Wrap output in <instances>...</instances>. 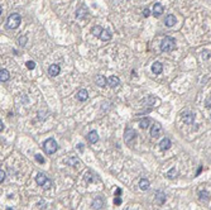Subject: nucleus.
I'll return each instance as SVG.
<instances>
[{"label": "nucleus", "mask_w": 211, "mask_h": 210, "mask_svg": "<svg viewBox=\"0 0 211 210\" xmlns=\"http://www.w3.org/2000/svg\"><path fill=\"white\" fill-rule=\"evenodd\" d=\"M176 48V42L172 37H164L161 42V51L162 52H172Z\"/></svg>", "instance_id": "f257e3e1"}, {"label": "nucleus", "mask_w": 211, "mask_h": 210, "mask_svg": "<svg viewBox=\"0 0 211 210\" xmlns=\"http://www.w3.org/2000/svg\"><path fill=\"white\" fill-rule=\"evenodd\" d=\"M83 177H85V180H86V182H94L95 181V175L94 173H91V172H87L85 176H83Z\"/></svg>", "instance_id": "393cba45"}, {"label": "nucleus", "mask_w": 211, "mask_h": 210, "mask_svg": "<svg viewBox=\"0 0 211 210\" xmlns=\"http://www.w3.org/2000/svg\"><path fill=\"white\" fill-rule=\"evenodd\" d=\"M161 133H162L161 124H159V123H154L153 125H152V128H150V136L153 137V138H157V137L161 136Z\"/></svg>", "instance_id": "423d86ee"}, {"label": "nucleus", "mask_w": 211, "mask_h": 210, "mask_svg": "<svg viewBox=\"0 0 211 210\" xmlns=\"http://www.w3.org/2000/svg\"><path fill=\"white\" fill-rule=\"evenodd\" d=\"M139 187H140V190H143V191H147V190L149 189V181H148L147 179H142V180L139 181Z\"/></svg>", "instance_id": "4be33fe9"}, {"label": "nucleus", "mask_w": 211, "mask_h": 210, "mask_svg": "<svg viewBox=\"0 0 211 210\" xmlns=\"http://www.w3.org/2000/svg\"><path fill=\"white\" fill-rule=\"evenodd\" d=\"M87 139H89V142L90 143H96V142L99 141V136H97V132L96 130H91L90 133H89V136H87Z\"/></svg>", "instance_id": "dca6fc26"}, {"label": "nucleus", "mask_w": 211, "mask_h": 210, "mask_svg": "<svg viewBox=\"0 0 211 210\" xmlns=\"http://www.w3.org/2000/svg\"><path fill=\"white\" fill-rule=\"evenodd\" d=\"M183 122L186 124H193V122H195V115H193L192 113H187V114H183Z\"/></svg>", "instance_id": "a211bd4d"}, {"label": "nucleus", "mask_w": 211, "mask_h": 210, "mask_svg": "<svg viewBox=\"0 0 211 210\" xmlns=\"http://www.w3.org/2000/svg\"><path fill=\"white\" fill-rule=\"evenodd\" d=\"M149 123H150V119H149V118H146V119L140 120L139 125H140V128H142V129H147V128L149 127Z\"/></svg>", "instance_id": "b1692460"}, {"label": "nucleus", "mask_w": 211, "mask_h": 210, "mask_svg": "<svg viewBox=\"0 0 211 210\" xmlns=\"http://www.w3.org/2000/svg\"><path fill=\"white\" fill-rule=\"evenodd\" d=\"M10 77V75H9V71L5 70V69H2V71H0V81L2 82H5L8 81Z\"/></svg>", "instance_id": "aec40b11"}, {"label": "nucleus", "mask_w": 211, "mask_h": 210, "mask_svg": "<svg viewBox=\"0 0 211 210\" xmlns=\"http://www.w3.org/2000/svg\"><path fill=\"white\" fill-rule=\"evenodd\" d=\"M106 82H107V80L105 79L104 75H97V76L95 77V84L100 87H104L106 85Z\"/></svg>", "instance_id": "4468645a"}, {"label": "nucleus", "mask_w": 211, "mask_h": 210, "mask_svg": "<svg viewBox=\"0 0 211 210\" xmlns=\"http://www.w3.org/2000/svg\"><path fill=\"white\" fill-rule=\"evenodd\" d=\"M69 163H70V165L79 163V159H77V158H71V159H69Z\"/></svg>", "instance_id": "2f4dec72"}, {"label": "nucleus", "mask_w": 211, "mask_h": 210, "mask_svg": "<svg viewBox=\"0 0 211 210\" xmlns=\"http://www.w3.org/2000/svg\"><path fill=\"white\" fill-rule=\"evenodd\" d=\"M199 196H200V200L201 201H209L210 199H211V189H209V190H201L200 192H199Z\"/></svg>", "instance_id": "0eeeda50"}, {"label": "nucleus", "mask_w": 211, "mask_h": 210, "mask_svg": "<svg viewBox=\"0 0 211 210\" xmlns=\"http://www.w3.org/2000/svg\"><path fill=\"white\" fill-rule=\"evenodd\" d=\"M101 41H110L111 39V33L109 32L107 29H103V32H101V34L99 37Z\"/></svg>", "instance_id": "412c9836"}, {"label": "nucleus", "mask_w": 211, "mask_h": 210, "mask_svg": "<svg viewBox=\"0 0 211 210\" xmlns=\"http://www.w3.org/2000/svg\"><path fill=\"white\" fill-rule=\"evenodd\" d=\"M60 71H61V69H60V66L58 65H51L49 67H48V73H49V76H52V77H55V76H57L58 73H60Z\"/></svg>", "instance_id": "1a4fd4ad"}, {"label": "nucleus", "mask_w": 211, "mask_h": 210, "mask_svg": "<svg viewBox=\"0 0 211 210\" xmlns=\"http://www.w3.org/2000/svg\"><path fill=\"white\" fill-rule=\"evenodd\" d=\"M101 32H103V28L99 27V26H95L94 28L91 29V33H92V34H94V36H96V37H100Z\"/></svg>", "instance_id": "5701e85b"}, {"label": "nucleus", "mask_w": 211, "mask_h": 210, "mask_svg": "<svg viewBox=\"0 0 211 210\" xmlns=\"http://www.w3.org/2000/svg\"><path fill=\"white\" fill-rule=\"evenodd\" d=\"M36 159H37V161H38L39 163H44V158L42 157L40 155H36Z\"/></svg>", "instance_id": "c85d7f7f"}, {"label": "nucleus", "mask_w": 211, "mask_h": 210, "mask_svg": "<svg viewBox=\"0 0 211 210\" xmlns=\"http://www.w3.org/2000/svg\"><path fill=\"white\" fill-rule=\"evenodd\" d=\"M114 203H115L116 205L121 204V199H120V196H115V199H114Z\"/></svg>", "instance_id": "7c9ffc66"}, {"label": "nucleus", "mask_w": 211, "mask_h": 210, "mask_svg": "<svg viewBox=\"0 0 211 210\" xmlns=\"http://www.w3.org/2000/svg\"><path fill=\"white\" fill-rule=\"evenodd\" d=\"M20 22H22L20 14L13 13V14L9 15V18H8V20H6V27L9 28V29H16V28L19 27Z\"/></svg>", "instance_id": "f03ea898"}, {"label": "nucleus", "mask_w": 211, "mask_h": 210, "mask_svg": "<svg viewBox=\"0 0 211 210\" xmlns=\"http://www.w3.org/2000/svg\"><path fill=\"white\" fill-rule=\"evenodd\" d=\"M163 71V65L161 62H154L153 65H152V72H153L154 75H159Z\"/></svg>", "instance_id": "ddd939ff"}, {"label": "nucleus", "mask_w": 211, "mask_h": 210, "mask_svg": "<svg viewBox=\"0 0 211 210\" xmlns=\"http://www.w3.org/2000/svg\"><path fill=\"white\" fill-rule=\"evenodd\" d=\"M124 141H125V143H128V144H132V142L135 141V132H134L132 128H126L125 129Z\"/></svg>", "instance_id": "39448f33"}, {"label": "nucleus", "mask_w": 211, "mask_h": 210, "mask_svg": "<svg viewBox=\"0 0 211 210\" xmlns=\"http://www.w3.org/2000/svg\"><path fill=\"white\" fill-rule=\"evenodd\" d=\"M77 149L80 151V152H83V146H82L81 143H79V144H77Z\"/></svg>", "instance_id": "473e14b6"}, {"label": "nucleus", "mask_w": 211, "mask_h": 210, "mask_svg": "<svg viewBox=\"0 0 211 210\" xmlns=\"http://www.w3.org/2000/svg\"><path fill=\"white\" fill-rule=\"evenodd\" d=\"M171 146H172V143H171V141L168 139V138L162 139V141H161V143H159V147H161V149H162V151H167V149H170V148H171Z\"/></svg>", "instance_id": "f3484780"}, {"label": "nucleus", "mask_w": 211, "mask_h": 210, "mask_svg": "<svg viewBox=\"0 0 211 210\" xmlns=\"http://www.w3.org/2000/svg\"><path fill=\"white\" fill-rule=\"evenodd\" d=\"M36 182L39 185V186L43 187L44 190H49L52 187V181H51L44 173H38L36 176Z\"/></svg>", "instance_id": "7ed1b4c3"}, {"label": "nucleus", "mask_w": 211, "mask_h": 210, "mask_svg": "<svg viewBox=\"0 0 211 210\" xmlns=\"http://www.w3.org/2000/svg\"><path fill=\"white\" fill-rule=\"evenodd\" d=\"M176 175H177V171H176V169L173 167V169H171L170 171L167 172V177L172 180V179H174V177H176Z\"/></svg>", "instance_id": "bb28decb"}, {"label": "nucleus", "mask_w": 211, "mask_h": 210, "mask_svg": "<svg viewBox=\"0 0 211 210\" xmlns=\"http://www.w3.org/2000/svg\"><path fill=\"white\" fill-rule=\"evenodd\" d=\"M27 41H28V37L27 36H20L18 38V44L22 46V47H24L25 44H27Z\"/></svg>", "instance_id": "a878e982"}, {"label": "nucleus", "mask_w": 211, "mask_h": 210, "mask_svg": "<svg viewBox=\"0 0 211 210\" xmlns=\"http://www.w3.org/2000/svg\"><path fill=\"white\" fill-rule=\"evenodd\" d=\"M25 65H27V69H29V70H33L36 67V62H33V61H28Z\"/></svg>", "instance_id": "cd10ccee"}, {"label": "nucleus", "mask_w": 211, "mask_h": 210, "mask_svg": "<svg viewBox=\"0 0 211 210\" xmlns=\"http://www.w3.org/2000/svg\"><path fill=\"white\" fill-rule=\"evenodd\" d=\"M103 206H104V200L101 199L100 196L95 198L94 201H92V209H94V210H100Z\"/></svg>", "instance_id": "9b49d317"}, {"label": "nucleus", "mask_w": 211, "mask_h": 210, "mask_svg": "<svg viewBox=\"0 0 211 210\" xmlns=\"http://www.w3.org/2000/svg\"><path fill=\"white\" fill-rule=\"evenodd\" d=\"M43 149H44V152L47 155H53L56 151L58 149V144H57V142L53 138H48L43 143Z\"/></svg>", "instance_id": "20e7f679"}, {"label": "nucleus", "mask_w": 211, "mask_h": 210, "mask_svg": "<svg viewBox=\"0 0 211 210\" xmlns=\"http://www.w3.org/2000/svg\"><path fill=\"white\" fill-rule=\"evenodd\" d=\"M0 125H2V127H0V130H2V132H3V129H4V124H3V120H2V122H0Z\"/></svg>", "instance_id": "f704fd0d"}, {"label": "nucleus", "mask_w": 211, "mask_h": 210, "mask_svg": "<svg viewBox=\"0 0 211 210\" xmlns=\"http://www.w3.org/2000/svg\"><path fill=\"white\" fill-rule=\"evenodd\" d=\"M107 84L111 87H116L120 84V80H119V77H116V76H110V77L107 79Z\"/></svg>", "instance_id": "6ab92c4d"}, {"label": "nucleus", "mask_w": 211, "mask_h": 210, "mask_svg": "<svg viewBox=\"0 0 211 210\" xmlns=\"http://www.w3.org/2000/svg\"><path fill=\"white\" fill-rule=\"evenodd\" d=\"M163 12H164L163 5H162L161 3H156L154 6H153V15L158 18V16H161V15L163 14Z\"/></svg>", "instance_id": "6e6552de"}, {"label": "nucleus", "mask_w": 211, "mask_h": 210, "mask_svg": "<svg viewBox=\"0 0 211 210\" xmlns=\"http://www.w3.org/2000/svg\"><path fill=\"white\" fill-rule=\"evenodd\" d=\"M76 98H77L79 101H86V100L89 99V92H87V90H85V89L80 90V91L77 92V95H76Z\"/></svg>", "instance_id": "f8f14e48"}, {"label": "nucleus", "mask_w": 211, "mask_h": 210, "mask_svg": "<svg viewBox=\"0 0 211 210\" xmlns=\"http://www.w3.org/2000/svg\"><path fill=\"white\" fill-rule=\"evenodd\" d=\"M156 201H157V204L159 205H162L166 203V195L163 194L162 191H157L156 192Z\"/></svg>", "instance_id": "2eb2a0df"}, {"label": "nucleus", "mask_w": 211, "mask_h": 210, "mask_svg": "<svg viewBox=\"0 0 211 210\" xmlns=\"http://www.w3.org/2000/svg\"><path fill=\"white\" fill-rule=\"evenodd\" d=\"M5 180V172L3 170H0V182L3 183V181Z\"/></svg>", "instance_id": "c756f323"}, {"label": "nucleus", "mask_w": 211, "mask_h": 210, "mask_svg": "<svg viewBox=\"0 0 211 210\" xmlns=\"http://www.w3.org/2000/svg\"><path fill=\"white\" fill-rule=\"evenodd\" d=\"M143 15H144V16H149V9H144V12H143Z\"/></svg>", "instance_id": "72a5a7b5"}, {"label": "nucleus", "mask_w": 211, "mask_h": 210, "mask_svg": "<svg viewBox=\"0 0 211 210\" xmlns=\"http://www.w3.org/2000/svg\"><path fill=\"white\" fill-rule=\"evenodd\" d=\"M164 24H166L168 28L173 27L174 24H176V16H174L173 14H168L166 18H164Z\"/></svg>", "instance_id": "9d476101"}]
</instances>
